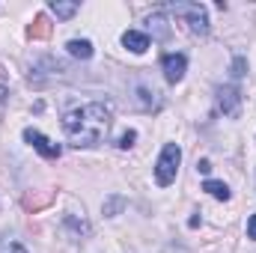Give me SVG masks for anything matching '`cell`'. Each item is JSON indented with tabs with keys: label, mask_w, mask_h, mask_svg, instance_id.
I'll return each instance as SVG.
<instances>
[{
	"label": "cell",
	"mask_w": 256,
	"mask_h": 253,
	"mask_svg": "<svg viewBox=\"0 0 256 253\" xmlns=\"http://www.w3.org/2000/svg\"><path fill=\"white\" fill-rule=\"evenodd\" d=\"M63 128L68 134V140H72V146H78V149L80 146L84 149L98 146L104 140L108 128H110V104L90 102L84 108H74L63 116Z\"/></svg>",
	"instance_id": "6da1fadb"
},
{
	"label": "cell",
	"mask_w": 256,
	"mask_h": 253,
	"mask_svg": "<svg viewBox=\"0 0 256 253\" xmlns=\"http://www.w3.org/2000/svg\"><path fill=\"white\" fill-rule=\"evenodd\" d=\"M179 164H182V149L176 143H167L158 155V164H155V182L161 188L173 185L176 182V173H179Z\"/></svg>",
	"instance_id": "7a4b0ae2"
},
{
	"label": "cell",
	"mask_w": 256,
	"mask_h": 253,
	"mask_svg": "<svg viewBox=\"0 0 256 253\" xmlns=\"http://www.w3.org/2000/svg\"><path fill=\"white\" fill-rule=\"evenodd\" d=\"M170 9H173V15L188 21V30L194 36H208V24L212 21H208V12H206L202 3H173Z\"/></svg>",
	"instance_id": "3957f363"
},
{
	"label": "cell",
	"mask_w": 256,
	"mask_h": 253,
	"mask_svg": "<svg viewBox=\"0 0 256 253\" xmlns=\"http://www.w3.org/2000/svg\"><path fill=\"white\" fill-rule=\"evenodd\" d=\"M24 140H27V143L42 155V158H51V161H54V158H60V152H63L57 143H51V140H48L42 131H36V128H24Z\"/></svg>",
	"instance_id": "277c9868"
},
{
	"label": "cell",
	"mask_w": 256,
	"mask_h": 253,
	"mask_svg": "<svg viewBox=\"0 0 256 253\" xmlns=\"http://www.w3.org/2000/svg\"><path fill=\"white\" fill-rule=\"evenodd\" d=\"M218 108L224 110V116H238V108H242V92H238L232 84L220 86V90H218Z\"/></svg>",
	"instance_id": "5b68a950"
},
{
	"label": "cell",
	"mask_w": 256,
	"mask_h": 253,
	"mask_svg": "<svg viewBox=\"0 0 256 253\" xmlns=\"http://www.w3.org/2000/svg\"><path fill=\"white\" fill-rule=\"evenodd\" d=\"M164 78H167V84H179L182 78H185V72H188V60H185V54H167L164 60Z\"/></svg>",
	"instance_id": "8992f818"
},
{
	"label": "cell",
	"mask_w": 256,
	"mask_h": 253,
	"mask_svg": "<svg viewBox=\"0 0 256 253\" xmlns=\"http://www.w3.org/2000/svg\"><path fill=\"white\" fill-rule=\"evenodd\" d=\"M122 45H126L131 54H143V51L149 48V36L140 33V30H126V33H122Z\"/></svg>",
	"instance_id": "52a82bcc"
},
{
	"label": "cell",
	"mask_w": 256,
	"mask_h": 253,
	"mask_svg": "<svg viewBox=\"0 0 256 253\" xmlns=\"http://www.w3.org/2000/svg\"><path fill=\"white\" fill-rule=\"evenodd\" d=\"M146 24H149V30H152L155 39H161V42L170 39V27H167V15H164V12H152Z\"/></svg>",
	"instance_id": "ba28073f"
},
{
	"label": "cell",
	"mask_w": 256,
	"mask_h": 253,
	"mask_svg": "<svg viewBox=\"0 0 256 253\" xmlns=\"http://www.w3.org/2000/svg\"><path fill=\"white\" fill-rule=\"evenodd\" d=\"M66 48H68V54L78 57V60H90V57H92V42H90V39H72Z\"/></svg>",
	"instance_id": "9c48e42d"
},
{
	"label": "cell",
	"mask_w": 256,
	"mask_h": 253,
	"mask_svg": "<svg viewBox=\"0 0 256 253\" xmlns=\"http://www.w3.org/2000/svg\"><path fill=\"white\" fill-rule=\"evenodd\" d=\"M202 190H208L214 200H220V202H226L230 200V188L224 185V182H218V179H206L202 182Z\"/></svg>",
	"instance_id": "30bf717a"
},
{
	"label": "cell",
	"mask_w": 256,
	"mask_h": 253,
	"mask_svg": "<svg viewBox=\"0 0 256 253\" xmlns=\"http://www.w3.org/2000/svg\"><path fill=\"white\" fill-rule=\"evenodd\" d=\"M27 33H30V36H33V39H45V36H48V33H51V27H48V18H45V15H36V18H33V24H30V30H27Z\"/></svg>",
	"instance_id": "8fae6325"
},
{
	"label": "cell",
	"mask_w": 256,
	"mask_h": 253,
	"mask_svg": "<svg viewBox=\"0 0 256 253\" xmlns=\"http://www.w3.org/2000/svg\"><path fill=\"white\" fill-rule=\"evenodd\" d=\"M51 12L57 15V18H72L74 12H78V3H63V0H51Z\"/></svg>",
	"instance_id": "7c38bea8"
},
{
	"label": "cell",
	"mask_w": 256,
	"mask_h": 253,
	"mask_svg": "<svg viewBox=\"0 0 256 253\" xmlns=\"http://www.w3.org/2000/svg\"><path fill=\"white\" fill-rule=\"evenodd\" d=\"M137 96H140V104H143V110H152V108H158V98H155V92H149V90H137Z\"/></svg>",
	"instance_id": "4fadbf2b"
},
{
	"label": "cell",
	"mask_w": 256,
	"mask_h": 253,
	"mask_svg": "<svg viewBox=\"0 0 256 253\" xmlns=\"http://www.w3.org/2000/svg\"><path fill=\"white\" fill-rule=\"evenodd\" d=\"M0 253H27V248L18 244L15 238H0Z\"/></svg>",
	"instance_id": "5bb4252c"
},
{
	"label": "cell",
	"mask_w": 256,
	"mask_h": 253,
	"mask_svg": "<svg viewBox=\"0 0 256 253\" xmlns=\"http://www.w3.org/2000/svg\"><path fill=\"white\" fill-rule=\"evenodd\" d=\"M122 206H126V200H122V196H110V200L104 202V214H108V218H114Z\"/></svg>",
	"instance_id": "9a60e30c"
},
{
	"label": "cell",
	"mask_w": 256,
	"mask_h": 253,
	"mask_svg": "<svg viewBox=\"0 0 256 253\" xmlns=\"http://www.w3.org/2000/svg\"><path fill=\"white\" fill-rule=\"evenodd\" d=\"M248 74V60L244 57H236L232 60V78H244Z\"/></svg>",
	"instance_id": "2e32d148"
},
{
	"label": "cell",
	"mask_w": 256,
	"mask_h": 253,
	"mask_svg": "<svg viewBox=\"0 0 256 253\" xmlns=\"http://www.w3.org/2000/svg\"><path fill=\"white\" fill-rule=\"evenodd\" d=\"M134 140H137V131H126V134L120 137V143H116V146H120V149H131V146H134Z\"/></svg>",
	"instance_id": "e0dca14e"
},
{
	"label": "cell",
	"mask_w": 256,
	"mask_h": 253,
	"mask_svg": "<svg viewBox=\"0 0 256 253\" xmlns=\"http://www.w3.org/2000/svg\"><path fill=\"white\" fill-rule=\"evenodd\" d=\"M248 238L256 242V214H250V220H248Z\"/></svg>",
	"instance_id": "ac0fdd59"
},
{
	"label": "cell",
	"mask_w": 256,
	"mask_h": 253,
	"mask_svg": "<svg viewBox=\"0 0 256 253\" xmlns=\"http://www.w3.org/2000/svg\"><path fill=\"white\" fill-rule=\"evenodd\" d=\"M196 170H200V173H208V170H212V164H208V161H200V164H196Z\"/></svg>",
	"instance_id": "d6986e66"
},
{
	"label": "cell",
	"mask_w": 256,
	"mask_h": 253,
	"mask_svg": "<svg viewBox=\"0 0 256 253\" xmlns=\"http://www.w3.org/2000/svg\"><path fill=\"white\" fill-rule=\"evenodd\" d=\"M0 102H6V90L3 86H0Z\"/></svg>",
	"instance_id": "ffe728a7"
}]
</instances>
